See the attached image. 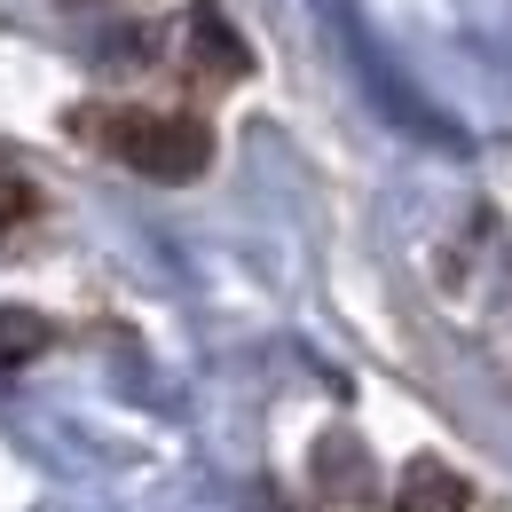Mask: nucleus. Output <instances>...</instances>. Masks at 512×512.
<instances>
[{
  "label": "nucleus",
  "instance_id": "4",
  "mask_svg": "<svg viewBox=\"0 0 512 512\" xmlns=\"http://www.w3.org/2000/svg\"><path fill=\"white\" fill-rule=\"evenodd\" d=\"M56 347V323L32 316V308H0V379L8 371H24L32 355H48Z\"/></svg>",
  "mask_w": 512,
  "mask_h": 512
},
{
  "label": "nucleus",
  "instance_id": "3",
  "mask_svg": "<svg viewBox=\"0 0 512 512\" xmlns=\"http://www.w3.org/2000/svg\"><path fill=\"white\" fill-rule=\"evenodd\" d=\"M394 512H473V489H465V473L418 457V465L402 473V489H394Z\"/></svg>",
  "mask_w": 512,
  "mask_h": 512
},
{
  "label": "nucleus",
  "instance_id": "2",
  "mask_svg": "<svg viewBox=\"0 0 512 512\" xmlns=\"http://www.w3.org/2000/svg\"><path fill=\"white\" fill-rule=\"evenodd\" d=\"M190 64L205 71V79H245V71H253L237 24H229L221 8H190Z\"/></svg>",
  "mask_w": 512,
  "mask_h": 512
},
{
  "label": "nucleus",
  "instance_id": "5",
  "mask_svg": "<svg viewBox=\"0 0 512 512\" xmlns=\"http://www.w3.org/2000/svg\"><path fill=\"white\" fill-rule=\"evenodd\" d=\"M32 213H40V190H32V182H24V174L0 158V229H24Z\"/></svg>",
  "mask_w": 512,
  "mask_h": 512
},
{
  "label": "nucleus",
  "instance_id": "1",
  "mask_svg": "<svg viewBox=\"0 0 512 512\" xmlns=\"http://www.w3.org/2000/svg\"><path fill=\"white\" fill-rule=\"evenodd\" d=\"M71 134L111 150L127 174L174 182V190L213 166V127L197 111H166V103H95V111H71Z\"/></svg>",
  "mask_w": 512,
  "mask_h": 512
}]
</instances>
